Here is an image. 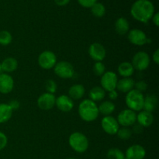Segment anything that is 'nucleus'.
I'll list each match as a JSON object with an SVG mask.
<instances>
[{"label": "nucleus", "mask_w": 159, "mask_h": 159, "mask_svg": "<svg viewBox=\"0 0 159 159\" xmlns=\"http://www.w3.org/2000/svg\"><path fill=\"white\" fill-rule=\"evenodd\" d=\"M69 145L77 153H83L89 148V140L84 134L80 132L72 133L68 139Z\"/></svg>", "instance_id": "4"}, {"label": "nucleus", "mask_w": 159, "mask_h": 159, "mask_svg": "<svg viewBox=\"0 0 159 159\" xmlns=\"http://www.w3.org/2000/svg\"><path fill=\"white\" fill-rule=\"evenodd\" d=\"M115 108V104L110 100L104 101L98 107L99 113L104 116H110V114L114 112Z\"/></svg>", "instance_id": "26"}, {"label": "nucleus", "mask_w": 159, "mask_h": 159, "mask_svg": "<svg viewBox=\"0 0 159 159\" xmlns=\"http://www.w3.org/2000/svg\"><path fill=\"white\" fill-rule=\"evenodd\" d=\"M125 158L127 159H144L146 156V151L140 144H134L126 151Z\"/></svg>", "instance_id": "14"}, {"label": "nucleus", "mask_w": 159, "mask_h": 159, "mask_svg": "<svg viewBox=\"0 0 159 159\" xmlns=\"http://www.w3.org/2000/svg\"><path fill=\"white\" fill-rule=\"evenodd\" d=\"M2 71L6 73H10L16 71L18 67V62L16 59L13 57H7L1 63Z\"/></svg>", "instance_id": "24"}, {"label": "nucleus", "mask_w": 159, "mask_h": 159, "mask_svg": "<svg viewBox=\"0 0 159 159\" xmlns=\"http://www.w3.org/2000/svg\"><path fill=\"white\" fill-rule=\"evenodd\" d=\"M89 99L95 102L101 101L105 98L106 91L101 86H94L89 91Z\"/></svg>", "instance_id": "23"}, {"label": "nucleus", "mask_w": 159, "mask_h": 159, "mask_svg": "<svg viewBox=\"0 0 159 159\" xmlns=\"http://www.w3.org/2000/svg\"><path fill=\"white\" fill-rule=\"evenodd\" d=\"M91 12L94 16L97 18L102 17L106 13V8L102 3L96 2L91 7Z\"/></svg>", "instance_id": "27"}, {"label": "nucleus", "mask_w": 159, "mask_h": 159, "mask_svg": "<svg viewBox=\"0 0 159 159\" xmlns=\"http://www.w3.org/2000/svg\"><path fill=\"white\" fill-rule=\"evenodd\" d=\"M137 121L138 124L142 126L143 127H150L154 122V116L152 113L145 110H141L137 115Z\"/></svg>", "instance_id": "17"}, {"label": "nucleus", "mask_w": 159, "mask_h": 159, "mask_svg": "<svg viewBox=\"0 0 159 159\" xmlns=\"http://www.w3.org/2000/svg\"><path fill=\"white\" fill-rule=\"evenodd\" d=\"M134 80L131 78H123L120 80H118L116 84V88L118 91L121 93H127L134 88Z\"/></svg>", "instance_id": "18"}, {"label": "nucleus", "mask_w": 159, "mask_h": 159, "mask_svg": "<svg viewBox=\"0 0 159 159\" xmlns=\"http://www.w3.org/2000/svg\"><path fill=\"white\" fill-rule=\"evenodd\" d=\"M45 89H46L47 93H51V94H54L57 92V85L54 80L49 79L45 83Z\"/></svg>", "instance_id": "32"}, {"label": "nucleus", "mask_w": 159, "mask_h": 159, "mask_svg": "<svg viewBox=\"0 0 159 159\" xmlns=\"http://www.w3.org/2000/svg\"><path fill=\"white\" fill-rule=\"evenodd\" d=\"M101 126L104 131L110 135L116 134L120 128L116 118L112 116H105L101 121Z\"/></svg>", "instance_id": "10"}, {"label": "nucleus", "mask_w": 159, "mask_h": 159, "mask_svg": "<svg viewBox=\"0 0 159 159\" xmlns=\"http://www.w3.org/2000/svg\"><path fill=\"white\" fill-rule=\"evenodd\" d=\"M8 143V139L4 133L0 131V151L3 150L6 147Z\"/></svg>", "instance_id": "34"}, {"label": "nucleus", "mask_w": 159, "mask_h": 159, "mask_svg": "<svg viewBox=\"0 0 159 159\" xmlns=\"http://www.w3.org/2000/svg\"><path fill=\"white\" fill-rule=\"evenodd\" d=\"M54 73L56 75L61 79H71L74 76V67L71 63L65 61L57 62L54 67Z\"/></svg>", "instance_id": "5"}, {"label": "nucleus", "mask_w": 159, "mask_h": 159, "mask_svg": "<svg viewBox=\"0 0 159 159\" xmlns=\"http://www.w3.org/2000/svg\"><path fill=\"white\" fill-rule=\"evenodd\" d=\"M89 54L93 60L102 61L107 55L105 48L99 43H93L89 48Z\"/></svg>", "instance_id": "12"}, {"label": "nucleus", "mask_w": 159, "mask_h": 159, "mask_svg": "<svg viewBox=\"0 0 159 159\" xmlns=\"http://www.w3.org/2000/svg\"><path fill=\"white\" fill-rule=\"evenodd\" d=\"M130 13L136 20L146 23L155 14V6L149 0H137L132 5Z\"/></svg>", "instance_id": "1"}, {"label": "nucleus", "mask_w": 159, "mask_h": 159, "mask_svg": "<svg viewBox=\"0 0 159 159\" xmlns=\"http://www.w3.org/2000/svg\"><path fill=\"white\" fill-rule=\"evenodd\" d=\"M54 2H55V3L57 6H64L68 4L70 2V0H54Z\"/></svg>", "instance_id": "41"}, {"label": "nucleus", "mask_w": 159, "mask_h": 159, "mask_svg": "<svg viewBox=\"0 0 159 159\" xmlns=\"http://www.w3.org/2000/svg\"><path fill=\"white\" fill-rule=\"evenodd\" d=\"M118 96H119V94H118L117 91H116V89L109 92V98L110 99V100H115V99H117Z\"/></svg>", "instance_id": "38"}, {"label": "nucleus", "mask_w": 159, "mask_h": 159, "mask_svg": "<svg viewBox=\"0 0 159 159\" xmlns=\"http://www.w3.org/2000/svg\"><path fill=\"white\" fill-rule=\"evenodd\" d=\"M55 100L56 97L54 94L45 93L39 96L37 99V105L41 110H49L55 106Z\"/></svg>", "instance_id": "13"}, {"label": "nucleus", "mask_w": 159, "mask_h": 159, "mask_svg": "<svg viewBox=\"0 0 159 159\" xmlns=\"http://www.w3.org/2000/svg\"><path fill=\"white\" fill-rule=\"evenodd\" d=\"M153 61L156 65H158L159 64V50L157 49L156 51H155V53L153 54Z\"/></svg>", "instance_id": "39"}, {"label": "nucleus", "mask_w": 159, "mask_h": 159, "mask_svg": "<svg viewBox=\"0 0 159 159\" xmlns=\"http://www.w3.org/2000/svg\"><path fill=\"white\" fill-rule=\"evenodd\" d=\"M116 134H117L118 138H119L120 139L128 140L130 139V137H131L132 130H130L129 127H122L121 128H119Z\"/></svg>", "instance_id": "30"}, {"label": "nucleus", "mask_w": 159, "mask_h": 159, "mask_svg": "<svg viewBox=\"0 0 159 159\" xmlns=\"http://www.w3.org/2000/svg\"><path fill=\"white\" fill-rule=\"evenodd\" d=\"M68 159H75V158H68Z\"/></svg>", "instance_id": "43"}, {"label": "nucleus", "mask_w": 159, "mask_h": 159, "mask_svg": "<svg viewBox=\"0 0 159 159\" xmlns=\"http://www.w3.org/2000/svg\"><path fill=\"white\" fill-rule=\"evenodd\" d=\"M55 106L60 111L68 113L71 111L74 107V102L68 96L61 95L56 98Z\"/></svg>", "instance_id": "15"}, {"label": "nucleus", "mask_w": 159, "mask_h": 159, "mask_svg": "<svg viewBox=\"0 0 159 159\" xmlns=\"http://www.w3.org/2000/svg\"><path fill=\"white\" fill-rule=\"evenodd\" d=\"M132 126H133V131L134 132V133L141 134V132L143 131L144 127H143L141 125H140L139 124H136V123H135V124Z\"/></svg>", "instance_id": "37"}, {"label": "nucleus", "mask_w": 159, "mask_h": 159, "mask_svg": "<svg viewBox=\"0 0 159 159\" xmlns=\"http://www.w3.org/2000/svg\"><path fill=\"white\" fill-rule=\"evenodd\" d=\"M105 70V65L101 61H96L93 65V72L96 75L102 76L106 72Z\"/></svg>", "instance_id": "31"}, {"label": "nucleus", "mask_w": 159, "mask_h": 159, "mask_svg": "<svg viewBox=\"0 0 159 159\" xmlns=\"http://www.w3.org/2000/svg\"><path fill=\"white\" fill-rule=\"evenodd\" d=\"M129 23L124 17H120L115 23V30L120 35H125L129 32Z\"/></svg>", "instance_id": "22"}, {"label": "nucleus", "mask_w": 159, "mask_h": 159, "mask_svg": "<svg viewBox=\"0 0 159 159\" xmlns=\"http://www.w3.org/2000/svg\"><path fill=\"white\" fill-rule=\"evenodd\" d=\"M85 92V89L83 85L81 84H75L70 87L68 90V96L72 100H78L83 97Z\"/></svg>", "instance_id": "19"}, {"label": "nucleus", "mask_w": 159, "mask_h": 159, "mask_svg": "<svg viewBox=\"0 0 159 159\" xmlns=\"http://www.w3.org/2000/svg\"><path fill=\"white\" fill-rule=\"evenodd\" d=\"M12 115V110L7 103H0V124L7 122Z\"/></svg>", "instance_id": "25"}, {"label": "nucleus", "mask_w": 159, "mask_h": 159, "mask_svg": "<svg viewBox=\"0 0 159 159\" xmlns=\"http://www.w3.org/2000/svg\"><path fill=\"white\" fill-rule=\"evenodd\" d=\"M127 38L132 44L137 45V46L144 45L148 43V39L145 33L139 29H133L129 31Z\"/></svg>", "instance_id": "11"}, {"label": "nucleus", "mask_w": 159, "mask_h": 159, "mask_svg": "<svg viewBox=\"0 0 159 159\" xmlns=\"http://www.w3.org/2000/svg\"><path fill=\"white\" fill-rule=\"evenodd\" d=\"M117 82V75L113 71H107L101 76V87L108 93L116 89Z\"/></svg>", "instance_id": "8"}, {"label": "nucleus", "mask_w": 159, "mask_h": 159, "mask_svg": "<svg viewBox=\"0 0 159 159\" xmlns=\"http://www.w3.org/2000/svg\"><path fill=\"white\" fill-rule=\"evenodd\" d=\"M9 106L11 107V109L12 110V111H13L14 110H18L19 108H20V102H19L18 100H16V99H13V100H11L10 102H9Z\"/></svg>", "instance_id": "36"}, {"label": "nucleus", "mask_w": 159, "mask_h": 159, "mask_svg": "<svg viewBox=\"0 0 159 159\" xmlns=\"http://www.w3.org/2000/svg\"><path fill=\"white\" fill-rule=\"evenodd\" d=\"M134 89L138 90V91L143 93V92H145L148 89V85L144 81H138V82L134 84Z\"/></svg>", "instance_id": "33"}, {"label": "nucleus", "mask_w": 159, "mask_h": 159, "mask_svg": "<svg viewBox=\"0 0 159 159\" xmlns=\"http://www.w3.org/2000/svg\"><path fill=\"white\" fill-rule=\"evenodd\" d=\"M158 102V97H157L155 95H153V94L148 95L147 96L144 97L143 110H145V111L152 113V112L155 111V109L157 108Z\"/></svg>", "instance_id": "20"}, {"label": "nucleus", "mask_w": 159, "mask_h": 159, "mask_svg": "<svg viewBox=\"0 0 159 159\" xmlns=\"http://www.w3.org/2000/svg\"><path fill=\"white\" fill-rule=\"evenodd\" d=\"M79 114L84 121L92 122L97 119L99 114V109L96 102L91 99H84L79 104Z\"/></svg>", "instance_id": "2"}, {"label": "nucleus", "mask_w": 159, "mask_h": 159, "mask_svg": "<svg viewBox=\"0 0 159 159\" xmlns=\"http://www.w3.org/2000/svg\"><path fill=\"white\" fill-rule=\"evenodd\" d=\"M14 87V81L12 76L6 73L0 75V93L2 94H8Z\"/></svg>", "instance_id": "16"}, {"label": "nucleus", "mask_w": 159, "mask_h": 159, "mask_svg": "<svg viewBox=\"0 0 159 159\" xmlns=\"http://www.w3.org/2000/svg\"><path fill=\"white\" fill-rule=\"evenodd\" d=\"M151 59L148 54L144 51H139L136 53L132 59V65L134 70L138 71H144L150 65Z\"/></svg>", "instance_id": "6"}, {"label": "nucleus", "mask_w": 159, "mask_h": 159, "mask_svg": "<svg viewBox=\"0 0 159 159\" xmlns=\"http://www.w3.org/2000/svg\"><path fill=\"white\" fill-rule=\"evenodd\" d=\"M118 73L124 78H130L134 72V68L131 63L127 61L122 62L118 66Z\"/></svg>", "instance_id": "21"}, {"label": "nucleus", "mask_w": 159, "mask_h": 159, "mask_svg": "<svg viewBox=\"0 0 159 159\" xmlns=\"http://www.w3.org/2000/svg\"><path fill=\"white\" fill-rule=\"evenodd\" d=\"M152 20H153V23L156 26H159V13L156 12L155 14H154V16H152Z\"/></svg>", "instance_id": "40"}, {"label": "nucleus", "mask_w": 159, "mask_h": 159, "mask_svg": "<svg viewBox=\"0 0 159 159\" xmlns=\"http://www.w3.org/2000/svg\"><path fill=\"white\" fill-rule=\"evenodd\" d=\"M79 4L85 8H91L92 6L97 2V0H78Z\"/></svg>", "instance_id": "35"}, {"label": "nucleus", "mask_w": 159, "mask_h": 159, "mask_svg": "<svg viewBox=\"0 0 159 159\" xmlns=\"http://www.w3.org/2000/svg\"><path fill=\"white\" fill-rule=\"evenodd\" d=\"M12 34L7 30L0 31V44L2 46H7L12 42Z\"/></svg>", "instance_id": "29"}, {"label": "nucleus", "mask_w": 159, "mask_h": 159, "mask_svg": "<svg viewBox=\"0 0 159 159\" xmlns=\"http://www.w3.org/2000/svg\"><path fill=\"white\" fill-rule=\"evenodd\" d=\"M2 73H3V71H2V65H1V63H0V75H1Z\"/></svg>", "instance_id": "42"}, {"label": "nucleus", "mask_w": 159, "mask_h": 159, "mask_svg": "<svg viewBox=\"0 0 159 159\" xmlns=\"http://www.w3.org/2000/svg\"><path fill=\"white\" fill-rule=\"evenodd\" d=\"M57 63V57L52 51H45L42 52L38 57L39 66L45 70H49L54 68Z\"/></svg>", "instance_id": "7"}, {"label": "nucleus", "mask_w": 159, "mask_h": 159, "mask_svg": "<svg viewBox=\"0 0 159 159\" xmlns=\"http://www.w3.org/2000/svg\"><path fill=\"white\" fill-rule=\"evenodd\" d=\"M107 156L108 159H124L125 158L124 152L116 148H110L107 152Z\"/></svg>", "instance_id": "28"}, {"label": "nucleus", "mask_w": 159, "mask_h": 159, "mask_svg": "<svg viewBox=\"0 0 159 159\" xmlns=\"http://www.w3.org/2000/svg\"><path fill=\"white\" fill-rule=\"evenodd\" d=\"M144 96L142 93L136 89H132L127 93L125 102L127 107L133 111H141L144 107Z\"/></svg>", "instance_id": "3"}, {"label": "nucleus", "mask_w": 159, "mask_h": 159, "mask_svg": "<svg viewBox=\"0 0 159 159\" xmlns=\"http://www.w3.org/2000/svg\"><path fill=\"white\" fill-rule=\"evenodd\" d=\"M116 120L119 125L128 127L134 125L137 122V114L133 110L130 109H126V110H122L118 114Z\"/></svg>", "instance_id": "9"}]
</instances>
